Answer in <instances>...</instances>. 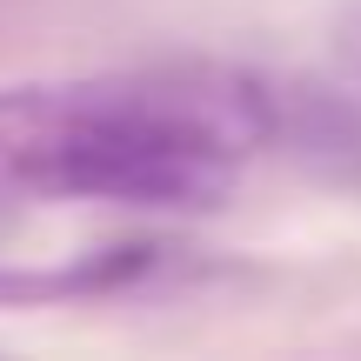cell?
<instances>
[{
  "mask_svg": "<svg viewBox=\"0 0 361 361\" xmlns=\"http://www.w3.org/2000/svg\"><path fill=\"white\" fill-rule=\"evenodd\" d=\"M261 154H281V80L241 67L0 87V188L40 207L207 214Z\"/></svg>",
  "mask_w": 361,
  "mask_h": 361,
  "instance_id": "cell-1",
  "label": "cell"
},
{
  "mask_svg": "<svg viewBox=\"0 0 361 361\" xmlns=\"http://www.w3.org/2000/svg\"><path fill=\"white\" fill-rule=\"evenodd\" d=\"M141 241L114 247H40V201L0 188V301H54V295H94L141 268Z\"/></svg>",
  "mask_w": 361,
  "mask_h": 361,
  "instance_id": "cell-2",
  "label": "cell"
},
{
  "mask_svg": "<svg viewBox=\"0 0 361 361\" xmlns=\"http://www.w3.org/2000/svg\"><path fill=\"white\" fill-rule=\"evenodd\" d=\"M281 154L361 188V101L328 87H281Z\"/></svg>",
  "mask_w": 361,
  "mask_h": 361,
  "instance_id": "cell-3",
  "label": "cell"
},
{
  "mask_svg": "<svg viewBox=\"0 0 361 361\" xmlns=\"http://www.w3.org/2000/svg\"><path fill=\"white\" fill-rule=\"evenodd\" d=\"M328 47H335V67L361 87V0H348V7L335 13V34H328Z\"/></svg>",
  "mask_w": 361,
  "mask_h": 361,
  "instance_id": "cell-4",
  "label": "cell"
}]
</instances>
